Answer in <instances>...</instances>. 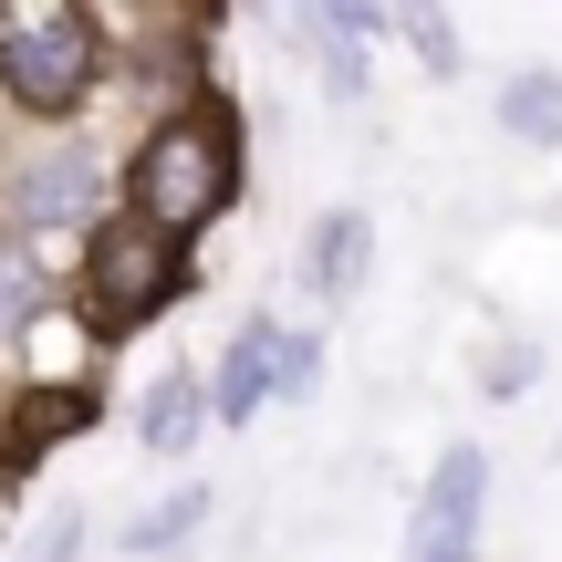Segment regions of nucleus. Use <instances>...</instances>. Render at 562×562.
I'll return each instance as SVG.
<instances>
[{
  "mask_svg": "<svg viewBox=\"0 0 562 562\" xmlns=\"http://www.w3.org/2000/svg\"><path fill=\"white\" fill-rule=\"evenodd\" d=\"M199 417H209V396H199V385H188V375H157V385H146V417H136V438L157 448V459H178V448L199 438Z\"/></svg>",
  "mask_w": 562,
  "mask_h": 562,
  "instance_id": "obj_8",
  "label": "nucleus"
},
{
  "mask_svg": "<svg viewBox=\"0 0 562 562\" xmlns=\"http://www.w3.org/2000/svg\"><path fill=\"white\" fill-rule=\"evenodd\" d=\"M178 281H188V250L167 240V229H146V220H104L94 240H83V313H94V334L157 323L167 302H178Z\"/></svg>",
  "mask_w": 562,
  "mask_h": 562,
  "instance_id": "obj_3",
  "label": "nucleus"
},
{
  "mask_svg": "<svg viewBox=\"0 0 562 562\" xmlns=\"http://www.w3.org/2000/svg\"><path fill=\"white\" fill-rule=\"evenodd\" d=\"M355 261H364V220H355V209H334V220L313 229V292H344Z\"/></svg>",
  "mask_w": 562,
  "mask_h": 562,
  "instance_id": "obj_10",
  "label": "nucleus"
},
{
  "mask_svg": "<svg viewBox=\"0 0 562 562\" xmlns=\"http://www.w3.org/2000/svg\"><path fill=\"white\" fill-rule=\"evenodd\" d=\"M94 74H104L94 11H74V0H11V11H0V83H11V104L74 115V104L94 94Z\"/></svg>",
  "mask_w": 562,
  "mask_h": 562,
  "instance_id": "obj_2",
  "label": "nucleus"
},
{
  "mask_svg": "<svg viewBox=\"0 0 562 562\" xmlns=\"http://www.w3.org/2000/svg\"><path fill=\"white\" fill-rule=\"evenodd\" d=\"M302 375H313V344H292L281 323H240V344H229L220 375H209V417H220V427H250L271 385H302Z\"/></svg>",
  "mask_w": 562,
  "mask_h": 562,
  "instance_id": "obj_5",
  "label": "nucleus"
},
{
  "mask_svg": "<svg viewBox=\"0 0 562 562\" xmlns=\"http://www.w3.org/2000/svg\"><path fill=\"white\" fill-rule=\"evenodd\" d=\"M74 427H94V396L83 385H53V396H21V417H11V438H0V459H42L53 438H74Z\"/></svg>",
  "mask_w": 562,
  "mask_h": 562,
  "instance_id": "obj_6",
  "label": "nucleus"
},
{
  "mask_svg": "<svg viewBox=\"0 0 562 562\" xmlns=\"http://www.w3.org/2000/svg\"><path fill=\"white\" fill-rule=\"evenodd\" d=\"M199 510H209V490H188V501H167L157 521H136V531H125V542H136V552H157V542H178V531L199 521Z\"/></svg>",
  "mask_w": 562,
  "mask_h": 562,
  "instance_id": "obj_12",
  "label": "nucleus"
},
{
  "mask_svg": "<svg viewBox=\"0 0 562 562\" xmlns=\"http://www.w3.org/2000/svg\"><path fill=\"white\" fill-rule=\"evenodd\" d=\"M42 292H53V281H42V250L32 240H0V344L42 323Z\"/></svg>",
  "mask_w": 562,
  "mask_h": 562,
  "instance_id": "obj_9",
  "label": "nucleus"
},
{
  "mask_svg": "<svg viewBox=\"0 0 562 562\" xmlns=\"http://www.w3.org/2000/svg\"><path fill=\"white\" fill-rule=\"evenodd\" d=\"M63 552H74V510H63V521H53V531L32 542V562H63Z\"/></svg>",
  "mask_w": 562,
  "mask_h": 562,
  "instance_id": "obj_13",
  "label": "nucleus"
},
{
  "mask_svg": "<svg viewBox=\"0 0 562 562\" xmlns=\"http://www.w3.org/2000/svg\"><path fill=\"white\" fill-rule=\"evenodd\" d=\"M83 209H94V167H83V157H42V167H21V220L63 229V220H83Z\"/></svg>",
  "mask_w": 562,
  "mask_h": 562,
  "instance_id": "obj_7",
  "label": "nucleus"
},
{
  "mask_svg": "<svg viewBox=\"0 0 562 562\" xmlns=\"http://www.w3.org/2000/svg\"><path fill=\"white\" fill-rule=\"evenodd\" d=\"M229 199H240V136H229L220 104H199V115H167L157 136L136 146V167H125V220L167 229V240L209 229Z\"/></svg>",
  "mask_w": 562,
  "mask_h": 562,
  "instance_id": "obj_1",
  "label": "nucleus"
},
{
  "mask_svg": "<svg viewBox=\"0 0 562 562\" xmlns=\"http://www.w3.org/2000/svg\"><path fill=\"white\" fill-rule=\"evenodd\" d=\"M480 501H490V459L480 448H448L417 490V521H406V562H480Z\"/></svg>",
  "mask_w": 562,
  "mask_h": 562,
  "instance_id": "obj_4",
  "label": "nucleus"
},
{
  "mask_svg": "<svg viewBox=\"0 0 562 562\" xmlns=\"http://www.w3.org/2000/svg\"><path fill=\"white\" fill-rule=\"evenodd\" d=\"M501 115H510V136H562V83L552 74H521L501 94Z\"/></svg>",
  "mask_w": 562,
  "mask_h": 562,
  "instance_id": "obj_11",
  "label": "nucleus"
}]
</instances>
